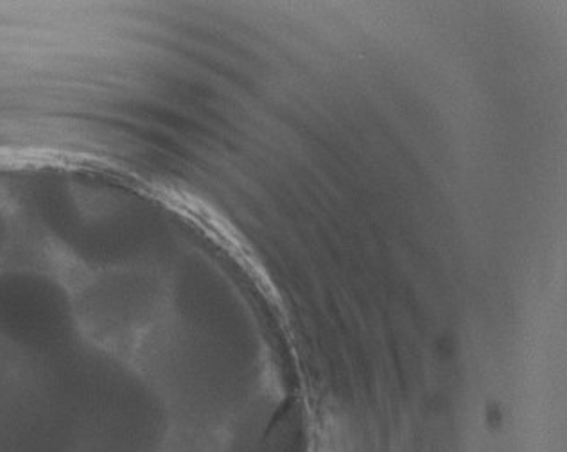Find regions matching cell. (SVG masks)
<instances>
[{
    "label": "cell",
    "mask_w": 567,
    "mask_h": 452,
    "mask_svg": "<svg viewBox=\"0 0 567 452\" xmlns=\"http://www.w3.org/2000/svg\"><path fill=\"white\" fill-rule=\"evenodd\" d=\"M169 424L135 367L86 339L0 373V452H158Z\"/></svg>",
    "instance_id": "1"
},
{
    "label": "cell",
    "mask_w": 567,
    "mask_h": 452,
    "mask_svg": "<svg viewBox=\"0 0 567 452\" xmlns=\"http://www.w3.org/2000/svg\"><path fill=\"white\" fill-rule=\"evenodd\" d=\"M155 278L146 266L103 269L83 292L76 312L81 330H94L104 339H126L152 321L155 311Z\"/></svg>",
    "instance_id": "3"
},
{
    "label": "cell",
    "mask_w": 567,
    "mask_h": 452,
    "mask_svg": "<svg viewBox=\"0 0 567 452\" xmlns=\"http://www.w3.org/2000/svg\"><path fill=\"white\" fill-rule=\"evenodd\" d=\"M0 339L22 356H51L83 341L76 301L37 271L0 274Z\"/></svg>",
    "instance_id": "2"
}]
</instances>
